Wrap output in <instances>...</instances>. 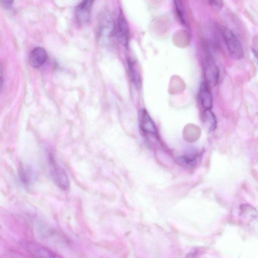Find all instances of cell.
Listing matches in <instances>:
<instances>
[{"label":"cell","instance_id":"cell-17","mask_svg":"<svg viewBox=\"0 0 258 258\" xmlns=\"http://www.w3.org/2000/svg\"><path fill=\"white\" fill-rule=\"evenodd\" d=\"M1 1L6 6H10L13 4L14 0H1Z\"/></svg>","mask_w":258,"mask_h":258},{"label":"cell","instance_id":"cell-7","mask_svg":"<svg viewBox=\"0 0 258 258\" xmlns=\"http://www.w3.org/2000/svg\"><path fill=\"white\" fill-rule=\"evenodd\" d=\"M139 122L141 130L148 134L157 135L156 126L145 109H142L139 112Z\"/></svg>","mask_w":258,"mask_h":258},{"label":"cell","instance_id":"cell-6","mask_svg":"<svg viewBox=\"0 0 258 258\" xmlns=\"http://www.w3.org/2000/svg\"><path fill=\"white\" fill-rule=\"evenodd\" d=\"M95 0H82L76 7L75 15L78 24L87 23L90 18L91 9Z\"/></svg>","mask_w":258,"mask_h":258},{"label":"cell","instance_id":"cell-14","mask_svg":"<svg viewBox=\"0 0 258 258\" xmlns=\"http://www.w3.org/2000/svg\"><path fill=\"white\" fill-rule=\"evenodd\" d=\"M174 3L177 14L180 20L183 24H185V12L181 0H174Z\"/></svg>","mask_w":258,"mask_h":258},{"label":"cell","instance_id":"cell-8","mask_svg":"<svg viewBox=\"0 0 258 258\" xmlns=\"http://www.w3.org/2000/svg\"><path fill=\"white\" fill-rule=\"evenodd\" d=\"M117 33L119 42L123 46H126L130 38V28L123 13L121 11L117 19Z\"/></svg>","mask_w":258,"mask_h":258},{"label":"cell","instance_id":"cell-15","mask_svg":"<svg viewBox=\"0 0 258 258\" xmlns=\"http://www.w3.org/2000/svg\"><path fill=\"white\" fill-rule=\"evenodd\" d=\"M209 4L214 9L220 10L223 6V0H208Z\"/></svg>","mask_w":258,"mask_h":258},{"label":"cell","instance_id":"cell-3","mask_svg":"<svg viewBox=\"0 0 258 258\" xmlns=\"http://www.w3.org/2000/svg\"><path fill=\"white\" fill-rule=\"evenodd\" d=\"M203 69L205 82L210 86H215L218 82L219 70L213 57L207 54L203 59Z\"/></svg>","mask_w":258,"mask_h":258},{"label":"cell","instance_id":"cell-1","mask_svg":"<svg viewBox=\"0 0 258 258\" xmlns=\"http://www.w3.org/2000/svg\"><path fill=\"white\" fill-rule=\"evenodd\" d=\"M115 26L113 18L107 11H103L99 15L97 24V33L99 39L107 41L115 33Z\"/></svg>","mask_w":258,"mask_h":258},{"label":"cell","instance_id":"cell-9","mask_svg":"<svg viewBox=\"0 0 258 258\" xmlns=\"http://www.w3.org/2000/svg\"><path fill=\"white\" fill-rule=\"evenodd\" d=\"M47 57L46 50L42 47H37L30 53L28 62L33 68H38L45 62Z\"/></svg>","mask_w":258,"mask_h":258},{"label":"cell","instance_id":"cell-10","mask_svg":"<svg viewBox=\"0 0 258 258\" xmlns=\"http://www.w3.org/2000/svg\"><path fill=\"white\" fill-rule=\"evenodd\" d=\"M199 95L203 107L205 109H211L213 106V98L210 87L205 81L201 85Z\"/></svg>","mask_w":258,"mask_h":258},{"label":"cell","instance_id":"cell-5","mask_svg":"<svg viewBox=\"0 0 258 258\" xmlns=\"http://www.w3.org/2000/svg\"><path fill=\"white\" fill-rule=\"evenodd\" d=\"M21 246L31 254L38 257H58L59 255L49 249L37 243L29 241H22Z\"/></svg>","mask_w":258,"mask_h":258},{"label":"cell","instance_id":"cell-16","mask_svg":"<svg viewBox=\"0 0 258 258\" xmlns=\"http://www.w3.org/2000/svg\"><path fill=\"white\" fill-rule=\"evenodd\" d=\"M4 83V74L2 66L0 63V92Z\"/></svg>","mask_w":258,"mask_h":258},{"label":"cell","instance_id":"cell-4","mask_svg":"<svg viewBox=\"0 0 258 258\" xmlns=\"http://www.w3.org/2000/svg\"><path fill=\"white\" fill-rule=\"evenodd\" d=\"M49 166L51 176L55 184L62 190H68L70 187L68 175L52 157H49Z\"/></svg>","mask_w":258,"mask_h":258},{"label":"cell","instance_id":"cell-13","mask_svg":"<svg viewBox=\"0 0 258 258\" xmlns=\"http://www.w3.org/2000/svg\"><path fill=\"white\" fill-rule=\"evenodd\" d=\"M128 66L131 79L137 87H140L142 83L141 78L136 63L132 60H129Z\"/></svg>","mask_w":258,"mask_h":258},{"label":"cell","instance_id":"cell-11","mask_svg":"<svg viewBox=\"0 0 258 258\" xmlns=\"http://www.w3.org/2000/svg\"><path fill=\"white\" fill-rule=\"evenodd\" d=\"M203 121L210 132H213L217 127V119L211 109H205L203 113Z\"/></svg>","mask_w":258,"mask_h":258},{"label":"cell","instance_id":"cell-12","mask_svg":"<svg viewBox=\"0 0 258 258\" xmlns=\"http://www.w3.org/2000/svg\"><path fill=\"white\" fill-rule=\"evenodd\" d=\"M177 164L187 169H193L197 164V156L195 155H184L177 158Z\"/></svg>","mask_w":258,"mask_h":258},{"label":"cell","instance_id":"cell-2","mask_svg":"<svg viewBox=\"0 0 258 258\" xmlns=\"http://www.w3.org/2000/svg\"><path fill=\"white\" fill-rule=\"evenodd\" d=\"M222 35L228 51L231 56L235 59H240L244 56L242 45L232 31L227 29L223 30Z\"/></svg>","mask_w":258,"mask_h":258}]
</instances>
